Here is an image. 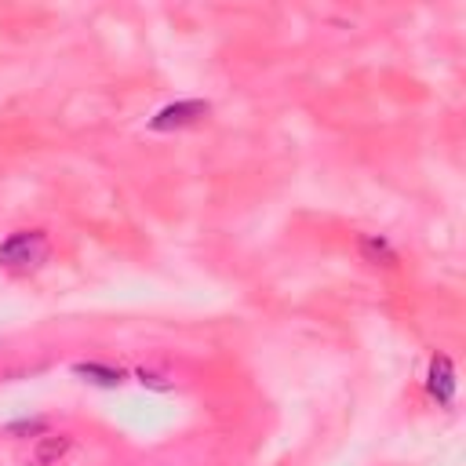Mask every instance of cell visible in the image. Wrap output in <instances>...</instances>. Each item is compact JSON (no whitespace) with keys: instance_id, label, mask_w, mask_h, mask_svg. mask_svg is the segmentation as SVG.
<instances>
[{"instance_id":"5b68a950","label":"cell","mask_w":466,"mask_h":466,"mask_svg":"<svg viewBox=\"0 0 466 466\" xmlns=\"http://www.w3.org/2000/svg\"><path fill=\"white\" fill-rule=\"evenodd\" d=\"M70 434H41L33 445V466H58L70 452Z\"/></svg>"},{"instance_id":"277c9868","label":"cell","mask_w":466,"mask_h":466,"mask_svg":"<svg viewBox=\"0 0 466 466\" xmlns=\"http://www.w3.org/2000/svg\"><path fill=\"white\" fill-rule=\"evenodd\" d=\"M74 376H77L81 383L103 386V390H117V386H124V379H128V372L113 369V364H98V361H81V364H74Z\"/></svg>"},{"instance_id":"8992f818","label":"cell","mask_w":466,"mask_h":466,"mask_svg":"<svg viewBox=\"0 0 466 466\" xmlns=\"http://www.w3.org/2000/svg\"><path fill=\"white\" fill-rule=\"evenodd\" d=\"M361 255L369 259L372 266H393V262H397V252L390 248V241H386V237H376V233L361 237Z\"/></svg>"},{"instance_id":"3957f363","label":"cell","mask_w":466,"mask_h":466,"mask_svg":"<svg viewBox=\"0 0 466 466\" xmlns=\"http://www.w3.org/2000/svg\"><path fill=\"white\" fill-rule=\"evenodd\" d=\"M426 390L430 397L441 405V408H452L455 405V369L445 353H438L430 361V372H426Z\"/></svg>"},{"instance_id":"ba28073f","label":"cell","mask_w":466,"mask_h":466,"mask_svg":"<svg viewBox=\"0 0 466 466\" xmlns=\"http://www.w3.org/2000/svg\"><path fill=\"white\" fill-rule=\"evenodd\" d=\"M8 430H12V434H44V419H19Z\"/></svg>"},{"instance_id":"7a4b0ae2","label":"cell","mask_w":466,"mask_h":466,"mask_svg":"<svg viewBox=\"0 0 466 466\" xmlns=\"http://www.w3.org/2000/svg\"><path fill=\"white\" fill-rule=\"evenodd\" d=\"M208 103L205 98H183V103H172V106H164L150 117V131H175V128H190L197 124L201 117H208Z\"/></svg>"},{"instance_id":"52a82bcc","label":"cell","mask_w":466,"mask_h":466,"mask_svg":"<svg viewBox=\"0 0 466 466\" xmlns=\"http://www.w3.org/2000/svg\"><path fill=\"white\" fill-rule=\"evenodd\" d=\"M136 379H139L143 386L157 390V393H168V390H172V383H168V379H164V376H157V372H150V369H136Z\"/></svg>"},{"instance_id":"6da1fadb","label":"cell","mask_w":466,"mask_h":466,"mask_svg":"<svg viewBox=\"0 0 466 466\" xmlns=\"http://www.w3.org/2000/svg\"><path fill=\"white\" fill-rule=\"evenodd\" d=\"M44 259H48V237L41 229H19L0 245V266H4V270H15V274L37 270Z\"/></svg>"}]
</instances>
